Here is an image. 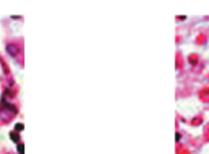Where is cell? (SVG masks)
Returning a JSON list of instances; mask_svg holds the SVG:
<instances>
[{
    "label": "cell",
    "instance_id": "6da1fadb",
    "mask_svg": "<svg viewBox=\"0 0 209 154\" xmlns=\"http://www.w3.org/2000/svg\"><path fill=\"white\" fill-rule=\"evenodd\" d=\"M15 129H16V131H23V125H21V123H18V125L15 126Z\"/></svg>",
    "mask_w": 209,
    "mask_h": 154
},
{
    "label": "cell",
    "instance_id": "7a4b0ae2",
    "mask_svg": "<svg viewBox=\"0 0 209 154\" xmlns=\"http://www.w3.org/2000/svg\"><path fill=\"white\" fill-rule=\"evenodd\" d=\"M23 151H25V148H23V144H18V153L23 154Z\"/></svg>",
    "mask_w": 209,
    "mask_h": 154
}]
</instances>
